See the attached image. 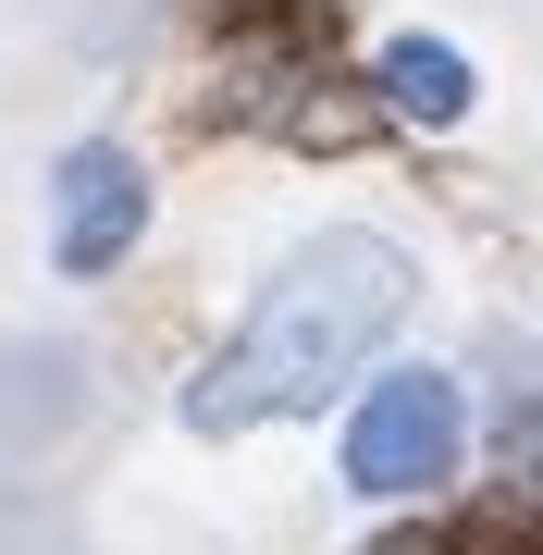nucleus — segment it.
<instances>
[{
  "label": "nucleus",
  "mask_w": 543,
  "mask_h": 555,
  "mask_svg": "<svg viewBox=\"0 0 543 555\" xmlns=\"http://www.w3.org/2000/svg\"><path fill=\"white\" fill-rule=\"evenodd\" d=\"M137 235H148V173H137V149H75L62 185H50V259H62V272H112Z\"/></svg>",
  "instance_id": "3"
},
{
  "label": "nucleus",
  "mask_w": 543,
  "mask_h": 555,
  "mask_svg": "<svg viewBox=\"0 0 543 555\" xmlns=\"http://www.w3.org/2000/svg\"><path fill=\"white\" fill-rule=\"evenodd\" d=\"M457 469V383L444 371H383L346 420V481L359 494H432Z\"/></svg>",
  "instance_id": "2"
},
{
  "label": "nucleus",
  "mask_w": 543,
  "mask_h": 555,
  "mask_svg": "<svg viewBox=\"0 0 543 555\" xmlns=\"http://www.w3.org/2000/svg\"><path fill=\"white\" fill-rule=\"evenodd\" d=\"M371 87H383V112H408V124H457L469 112V62L444 38H396L371 62Z\"/></svg>",
  "instance_id": "4"
},
{
  "label": "nucleus",
  "mask_w": 543,
  "mask_h": 555,
  "mask_svg": "<svg viewBox=\"0 0 543 555\" xmlns=\"http://www.w3.org/2000/svg\"><path fill=\"white\" fill-rule=\"evenodd\" d=\"M408 297H421V272H408L396 235H309L284 272L247 297V321L222 334V358L198 383H185V433H260V420H297L322 408L359 358L408 321Z\"/></svg>",
  "instance_id": "1"
},
{
  "label": "nucleus",
  "mask_w": 543,
  "mask_h": 555,
  "mask_svg": "<svg viewBox=\"0 0 543 555\" xmlns=\"http://www.w3.org/2000/svg\"><path fill=\"white\" fill-rule=\"evenodd\" d=\"M371 555H444V543H371Z\"/></svg>",
  "instance_id": "5"
}]
</instances>
